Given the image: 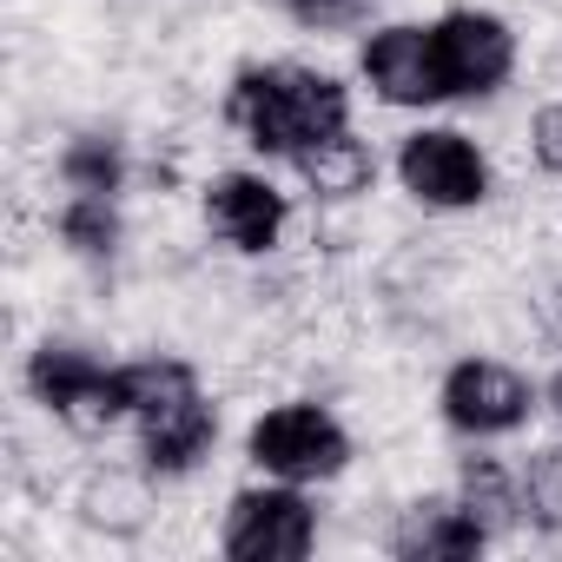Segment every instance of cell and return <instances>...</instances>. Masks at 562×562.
Returning a JSON list of instances; mask_svg holds the SVG:
<instances>
[{
  "label": "cell",
  "instance_id": "cell-1",
  "mask_svg": "<svg viewBox=\"0 0 562 562\" xmlns=\"http://www.w3.org/2000/svg\"><path fill=\"white\" fill-rule=\"evenodd\" d=\"M225 120L245 133V146H258L271 159H299L318 139L351 126V93L331 74H318V67L271 60V67H245L232 80Z\"/></svg>",
  "mask_w": 562,
  "mask_h": 562
},
{
  "label": "cell",
  "instance_id": "cell-2",
  "mask_svg": "<svg viewBox=\"0 0 562 562\" xmlns=\"http://www.w3.org/2000/svg\"><path fill=\"white\" fill-rule=\"evenodd\" d=\"M126 384H133V424H139L146 470L153 476H186L218 437V411L205 404L192 364L139 358V364H126Z\"/></svg>",
  "mask_w": 562,
  "mask_h": 562
},
{
  "label": "cell",
  "instance_id": "cell-3",
  "mask_svg": "<svg viewBox=\"0 0 562 562\" xmlns=\"http://www.w3.org/2000/svg\"><path fill=\"white\" fill-rule=\"evenodd\" d=\"M251 463L271 470L278 483H325L351 463V437L325 404H278L251 424L245 437Z\"/></svg>",
  "mask_w": 562,
  "mask_h": 562
},
{
  "label": "cell",
  "instance_id": "cell-4",
  "mask_svg": "<svg viewBox=\"0 0 562 562\" xmlns=\"http://www.w3.org/2000/svg\"><path fill=\"white\" fill-rule=\"evenodd\" d=\"M27 391L54 411V417H67V424H80V430H100V424H113V417H133V384H126V364H100L93 351H80V345H41L34 351V364H27Z\"/></svg>",
  "mask_w": 562,
  "mask_h": 562
},
{
  "label": "cell",
  "instance_id": "cell-5",
  "mask_svg": "<svg viewBox=\"0 0 562 562\" xmlns=\"http://www.w3.org/2000/svg\"><path fill=\"white\" fill-rule=\"evenodd\" d=\"M318 542V509L292 490V483H265V490H238L218 529V549L232 562H299Z\"/></svg>",
  "mask_w": 562,
  "mask_h": 562
},
{
  "label": "cell",
  "instance_id": "cell-6",
  "mask_svg": "<svg viewBox=\"0 0 562 562\" xmlns=\"http://www.w3.org/2000/svg\"><path fill=\"white\" fill-rule=\"evenodd\" d=\"M397 179H404L411 199H424V205H437V212H463V205H483V192H490V159H483L463 133L424 126V133H411V139L397 146Z\"/></svg>",
  "mask_w": 562,
  "mask_h": 562
},
{
  "label": "cell",
  "instance_id": "cell-7",
  "mask_svg": "<svg viewBox=\"0 0 562 562\" xmlns=\"http://www.w3.org/2000/svg\"><path fill=\"white\" fill-rule=\"evenodd\" d=\"M430 34H437V67H443V93L450 100H490L509 80V67H516V34L496 14L457 8Z\"/></svg>",
  "mask_w": 562,
  "mask_h": 562
},
{
  "label": "cell",
  "instance_id": "cell-8",
  "mask_svg": "<svg viewBox=\"0 0 562 562\" xmlns=\"http://www.w3.org/2000/svg\"><path fill=\"white\" fill-rule=\"evenodd\" d=\"M437 404H443V424L450 430H463V437H503V430H522L529 424L536 391H529V378H516L496 358H463V364H450Z\"/></svg>",
  "mask_w": 562,
  "mask_h": 562
},
{
  "label": "cell",
  "instance_id": "cell-9",
  "mask_svg": "<svg viewBox=\"0 0 562 562\" xmlns=\"http://www.w3.org/2000/svg\"><path fill=\"white\" fill-rule=\"evenodd\" d=\"M364 80H371V93L384 106H437V100H450L430 27H378L364 41Z\"/></svg>",
  "mask_w": 562,
  "mask_h": 562
},
{
  "label": "cell",
  "instance_id": "cell-10",
  "mask_svg": "<svg viewBox=\"0 0 562 562\" xmlns=\"http://www.w3.org/2000/svg\"><path fill=\"white\" fill-rule=\"evenodd\" d=\"M205 218H212V232H218L232 251H251V258H258V251L278 245L292 205H285V192H278L265 172H218V179L205 186Z\"/></svg>",
  "mask_w": 562,
  "mask_h": 562
},
{
  "label": "cell",
  "instance_id": "cell-11",
  "mask_svg": "<svg viewBox=\"0 0 562 562\" xmlns=\"http://www.w3.org/2000/svg\"><path fill=\"white\" fill-rule=\"evenodd\" d=\"M483 542H490V529L463 509V496H457V503L424 496V503H411V509L397 516V529H391V555H404V562H463V555H476Z\"/></svg>",
  "mask_w": 562,
  "mask_h": 562
},
{
  "label": "cell",
  "instance_id": "cell-12",
  "mask_svg": "<svg viewBox=\"0 0 562 562\" xmlns=\"http://www.w3.org/2000/svg\"><path fill=\"white\" fill-rule=\"evenodd\" d=\"M292 166L305 172V186H312L318 199H351V192H364V186L378 179V159H371L364 139H351V126L331 133V139H318V146L299 153Z\"/></svg>",
  "mask_w": 562,
  "mask_h": 562
},
{
  "label": "cell",
  "instance_id": "cell-13",
  "mask_svg": "<svg viewBox=\"0 0 562 562\" xmlns=\"http://www.w3.org/2000/svg\"><path fill=\"white\" fill-rule=\"evenodd\" d=\"M457 496H463V509H470L490 536H503V529L522 516V490L509 483V470H503L496 457H463V470H457Z\"/></svg>",
  "mask_w": 562,
  "mask_h": 562
},
{
  "label": "cell",
  "instance_id": "cell-14",
  "mask_svg": "<svg viewBox=\"0 0 562 562\" xmlns=\"http://www.w3.org/2000/svg\"><path fill=\"white\" fill-rule=\"evenodd\" d=\"M60 179H67V192H120L126 186V153H120V139L113 133H80L67 153H60Z\"/></svg>",
  "mask_w": 562,
  "mask_h": 562
},
{
  "label": "cell",
  "instance_id": "cell-15",
  "mask_svg": "<svg viewBox=\"0 0 562 562\" xmlns=\"http://www.w3.org/2000/svg\"><path fill=\"white\" fill-rule=\"evenodd\" d=\"M60 238H67L80 258H113V245H120V212H113V199H106V192H74V199L60 205Z\"/></svg>",
  "mask_w": 562,
  "mask_h": 562
},
{
  "label": "cell",
  "instance_id": "cell-16",
  "mask_svg": "<svg viewBox=\"0 0 562 562\" xmlns=\"http://www.w3.org/2000/svg\"><path fill=\"white\" fill-rule=\"evenodd\" d=\"M522 516L536 529L562 536V443L529 457V470H522Z\"/></svg>",
  "mask_w": 562,
  "mask_h": 562
},
{
  "label": "cell",
  "instance_id": "cell-17",
  "mask_svg": "<svg viewBox=\"0 0 562 562\" xmlns=\"http://www.w3.org/2000/svg\"><path fill=\"white\" fill-rule=\"evenodd\" d=\"M292 8V21H305V27H351L358 14H364V0H285Z\"/></svg>",
  "mask_w": 562,
  "mask_h": 562
},
{
  "label": "cell",
  "instance_id": "cell-18",
  "mask_svg": "<svg viewBox=\"0 0 562 562\" xmlns=\"http://www.w3.org/2000/svg\"><path fill=\"white\" fill-rule=\"evenodd\" d=\"M529 146H536V166L562 179V100L536 113V126H529Z\"/></svg>",
  "mask_w": 562,
  "mask_h": 562
},
{
  "label": "cell",
  "instance_id": "cell-19",
  "mask_svg": "<svg viewBox=\"0 0 562 562\" xmlns=\"http://www.w3.org/2000/svg\"><path fill=\"white\" fill-rule=\"evenodd\" d=\"M549 411H555V417H562V378H555V384H549Z\"/></svg>",
  "mask_w": 562,
  "mask_h": 562
}]
</instances>
